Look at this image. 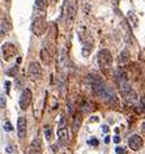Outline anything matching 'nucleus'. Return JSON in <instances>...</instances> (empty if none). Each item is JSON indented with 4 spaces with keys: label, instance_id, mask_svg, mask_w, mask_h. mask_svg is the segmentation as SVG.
Wrapping results in <instances>:
<instances>
[{
    "label": "nucleus",
    "instance_id": "f257e3e1",
    "mask_svg": "<svg viewBox=\"0 0 145 154\" xmlns=\"http://www.w3.org/2000/svg\"><path fill=\"white\" fill-rule=\"evenodd\" d=\"M94 90H95V93L100 95L102 99H105V101H107V102L115 101V95H114L113 90L110 89L107 85H105L102 81H97L94 84Z\"/></svg>",
    "mask_w": 145,
    "mask_h": 154
},
{
    "label": "nucleus",
    "instance_id": "f03ea898",
    "mask_svg": "<svg viewBox=\"0 0 145 154\" xmlns=\"http://www.w3.org/2000/svg\"><path fill=\"white\" fill-rule=\"evenodd\" d=\"M46 29H47V24H46V20L45 17H37L35 20L33 21L32 24V32L35 34V35H42V34H45Z\"/></svg>",
    "mask_w": 145,
    "mask_h": 154
},
{
    "label": "nucleus",
    "instance_id": "7ed1b4c3",
    "mask_svg": "<svg viewBox=\"0 0 145 154\" xmlns=\"http://www.w3.org/2000/svg\"><path fill=\"white\" fill-rule=\"evenodd\" d=\"M79 37H80L81 43H82V54H84V56H88L89 55V52L93 50V41H91L89 34H86V33L79 34Z\"/></svg>",
    "mask_w": 145,
    "mask_h": 154
},
{
    "label": "nucleus",
    "instance_id": "20e7f679",
    "mask_svg": "<svg viewBox=\"0 0 145 154\" xmlns=\"http://www.w3.org/2000/svg\"><path fill=\"white\" fill-rule=\"evenodd\" d=\"M111 61H113V56H111V52L109 50H101L98 52V63L102 68H106V67H110L111 65Z\"/></svg>",
    "mask_w": 145,
    "mask_h": 154
},
{
    "label": "nucleus",
    "instance_id": "39448f33",
    "mask_svg": "<svg viewBox=\"0 0 145 154\" xmlns=\"http://www.w3.org/2000/svg\"><path fill=\"white\" fill-rule=\"evenodd\" d=\"M2 51H3V59L8 61V60L12 59L14 55H16L17 50L12 43H4L3 45V47H2Z\"/></svg>",
    "mask_w": 145,
    "mask_h": 154
},
{
    "label": "nucleus",
    "instance_id": "423d86ee",
    "mask_svg": "<svg viewBox=\"0 0 145 154\" xmlns=\"http://www.w3.org/2000/svg\"><path fill=\"white\" fill-rule=\"evenodd\" d=\"M30 102H32V91L29 89L22 90L21 97H20V107L22 110H26L30 106Z\"/></svg>",
    "mask_w": 145,
    "mask_h": 154
},
{
    "label": "nucleus",
    "instance_id": "0eeeda50",
    "mask_svg": "<svg viewBox=\"0 0 145 154\" xmlns=\"http://www.w3.org/2000/svg\"><path fill=\"white\" fill-rule=\"evenodd\" d=\"M128 145L132 150H140V148L143 146V140H141V137L137 136V134H132V136L128 138Z\"/></svg>",
    "mask_w": 145,
    "mask_h": 154
},
{
    "label": "nucleus",
    "instance_id": "6e6552de",
    "mask_svg": "<svg viewBox=\"0 0 145 154\" xmlns=\"http://www.w3.org/2000/svg\"><path fill=\"white\" fill-rule=\"evenodd\" d=\"M28 154H42V145H41V140L38 137L30 144L28 149Z\"/></svg>",
    "mask_w": 145,
    "mask_h": 154
},
{
    "label": "nucleus",
    "instance_id": "1a4fd4ad",
    "mask_svg": "<svg viewBox=\"0 0 145 154\" xmlns=\"http://www.w3.org/2000/svg\"><path fill=\"white\" fill-rule=\"evenodd\" d=\"M29 75L32 76V79H39L42 76V69H41V65L38 63H32L29 67Z\"/></svg>",
    "mask_w": 145,
    "mask_h": 154
},
{
    "label": "nucleus",
    "instance_id": "9d476101",
    "mask_svg": "<svg viewBox=\"0 0 145 154\" xmlns=\"http://www.w3.org/2000/svg\"><path fill=\"white\" fill-rule=\"evenodd\" d=\"M17 133L20 138H24L26 136V119L18 118L17 120Z\"/></svg>",
    "mask_w": 145,
    "mask_h": 154
},
{
    "label": "nucleus",
    "instance_id": "9b49d317",
    "mask_svg": "<svg viewBox=\"0 0 145 154\" xmlns=\"http://www.w3.org/2000/svg\"><path fill=\"white\" fill-rule=\"evenodd\" d=\"M75 14H76V4L72 3V4L68 7V12H67V24H71L75 18Z\"/></svg>",
    "mask_w": 145,
    "mask_h": 154
},
{
    "label": "nucleus",
    "instance_id": "f8f14e48",
    "mask_svg": "<svg viewBox=\"0 0 145 154\" xmlns=\"http://www.w3.org/2000/svg\"><path fill=\"white\" fill-rule=\"evenodd\" d=\"M58 137L62 144H67L68 142V131L64 127H60V129L58 131Z\"/></svg>",
    "mask_w": 145,
    "mask_h": 154
},
{
    "label": "nucleus",
    "instance_id": "ddd939ff",
    "mask_svg": "<svg viewBox=\"0 0 145 154\" xmlns=\"http://www.w3.org/2000/svg\"><path fill=\"white\" fill-rule=\"evenodd\" d=\"M128 61H129V55H128V51H125V50H124V51H123V52H122L120 55H119V63H120L122 65H124V64H127Z\"/></svg>",
    "mask_w": 145,
    "mask_h": 154
},
{
    "label": "nucleus",
    "instance_id": "4468645a",
    "mask_svg": "<svg viewBox=\"0 0 145 154\" xmlns=\"http://www.w3.org/2000/svg\"><path fill=\"white\" fill-rule=\"evenodd\" d=\"M80 123H81V119H80V116H75V122H73V132L76 133L80 127Z\"/></svg>",
    "mask_w": 145,
    "mask_h": 154
},
{
    "label": "nucleus",
    "instance_id": "2eb2a0df",
    "mask_svg": "<svg viewBox=\"0 0 145 154\" xmlns=\"http://www.w3.org/2000/svg\"><path fill=\"white\" fill-rule=\"evenodd\" d=\"M42 59H43L45 63H50V56H48V51H46V48L42 50Z\"/></svg>",
    "mask_w": 145,
    "mask_h": 154
},
{
    "label": "nucleus",
    "instance_id": "dca6fc26",
    "mask_svg": "<svg viewBox=\"0 0 145 154\" xmlns=\"http://www.w3.org/2000/svg\"><path fill=\"white\" fill-rule=\"evenodd\" d=\"M45 136L47 140H51L52 138V132H51V128L50 127H46V129H45Z\"/></svg>",
    "mask_w": 145,
    "mask_h": 154
},
{
    "label": "nucleus",
    "instance_id": "f3484780",
    "mask_svg": "<svg viewBox=\"0 0 145 154\" xmlns=\"http://www.w3.org/2000/svg\"><path fill=\"white\" fill-rule=\"evenodd\" d=\"M35 4H37V8L43 9L46 7V0H35Z\"/></svg>",
    "mask_w": 145,
    "mask_h": 154
},
{
    "label": "nucleus",
    "instance_id": "a211bd4d",
    "mask_svg": "<svg viewBox=\"0 0 145 154\" xmlns=\"http://www.w3.org/2000/svg\"><path fill=\"white\" fill-rule=\"evenodd\" d=\"M88 144L91 145V146H97L98 145V140L93 137V138H90V140H88Z\"/></svg>",
    "mask_w": 145,
    "mask_h": 154
},
{
    "label": "nucleus",
    "instance_id": "6ab92c4d",
    "mask_svg": "<svg viewBox=\"0 0 145 154\" xmlns=\"http://www.w3.org/2000/svg\"><path fill=\"white\" fill-rule=\"evenodd\" d=\"M12 129H13V127H12V124H11L9 122L4 123V131H7V132H9V131H12Z\"/></svg>",
    "mask_w": 145,
    "mask_h": 154
},
{
    "label": "nucleus",
    "instance_id": "aec40b11",
    "mask_svg": "<svg viewBox=\"0 0 145 154\" xmlns=\"http://www.w3.org/2000/svg\"><path fill=\"white\" fill-rule=\"evenodd\" d=\"M5 34V21L4 18H2V35H4Z\"/></svg>",
    "mask_w": 145,
    "mask_h": 154
},
{
    "label": "nucleus",
    "instance_id": "412c9836",
    "mask_svg": "<svg viewBox=\"0 0 145 154\" xmlns=\"http://www.w3.org/2000/svg\"><path fill=\"white\" fill-rule=\"evenodd\" d=\"M115 152H116L118 154H124L125 150H124V148H122V146H118V148L115 149Z\"/></svg>",
    "mask_w": 145,
    "mask_h": 154
},
{
    "label": "nucleus",
    "instance_id": "4be33fe9",
    "mask_svg": "<svg viewBox=\"0 0 145 154\" xmlns=\"http://www.w3.org/2000/svg\"><path fill=\"white\" fill-rule=\"evenodd\" d=\"M14 72H17V67H14L13 69H9V71L7 72V73H8V75H11V76H13V73H14Z\"/></svg>",
    "mask_w": 145,
    "mask_h": 154
},
{
    "label": "nucleus",
    "instance_id": "5701e85b",
    "mask_svg": "<svg viewBox=\"0 0 145 154\" xmlns=\"http://www.w3.org/2000/svg\"><path fill=\"white\" fill-rule=\"evenodd\" d=\"M114 142L119 144V142H120V137H119V136H115V137H114Z\"/></svg>",
    "mask_w": 145,
    "mask_h": 154
},
{
    "label": "nucleus",
    "instance_id": "b1692460",
    "mask_svg": "<svg viewBox=\"0 0 145 154\" xmlns=\"http://www.w3.org/2000/svg\"><path fill=\"white\" fill-rule=\"evenodd\" d=\"M5 107V101H4V97H2V109Z\"/></svg>",
    "mask_w": 145,
    "mask_h": 154
},
{
    "label": "nucleus",
    "instance_id": "393cba45",
    "mask_svg": "<svg viewBox=\"0 0 145 154\" xmlns=\"http://www.w3.org/2000/svg\"><path fill=\"white\" fill-rule=\"evenodd\" d=\"M102 131H103V132H109V127L107 125H103V127H102Z\"/></svg>",
    "mask_w": 145,
    "mask_h": 154
},
{
    "label": "nucleus",
    "instance_id": "a878e982",
    "mask_svg": "<svg viewBox=\"0 0 145 154\" xmlns=\"http://www.w3.org/2000/svg\"><path fill=\"white\" fill-rule=\"evenodd\" d=\"M7 152H8V153H12V152H13V148H12V146H9V148L7 149Z\"/></svg>",
    "mask_w": 145,
    "mask_h": 154
},
{
    "label": "nucleus",
    "instance_id": "bb28decb",
    "mask_svg": "<svg viewBox=\"0 0 145 154\" xmlns=\"http://www.w3.org/2000/svg\"><path fill=\"white\" fill-rule=\"evenodd\" d=\"M105 142H106V144H109V142H110V137H109V136L105 138Z\"/></svg>",
    "mask_w": 145,
    "mask_h": 154
},
{
    "label": "nucleus",
    "instance_id": "cd10ccee",
    "mask_svg": "<svg viewBox=\"0 0 145 154\" xmlns=\"http://www.w3.org/2000/svg\"><path fill=\"white\" fill-rule=\"evenodd\" d=\"M141 129H143V132L145 133V123H143V125H141Z\"/></svg>",
    "mask_w": 145,
    "mask_h": 154
},
{
    "label": "nucleus",
    "instance_id": "c85d7f7f",
    "mask_svg": "<svg viewBox=\"0 0 145 154\" xmlns=\"http://www.w3.org/2000/svg\"><path fill=\"white\" fill-rule=\"evenodd\" d=\"M141 102L144 103V106H145V97H143V99H141Z\"/></svg>",
    "mask_w": 145,
    "mask_h": 154
}]
</instances>
